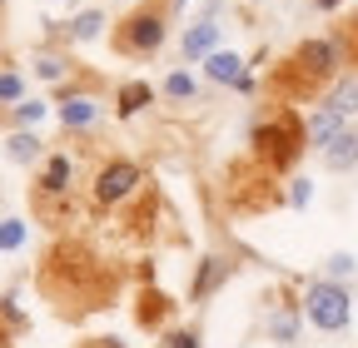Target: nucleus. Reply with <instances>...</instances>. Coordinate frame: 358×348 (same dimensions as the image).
I'll return each mask as SVG.
<instances>
[{
  "mask_svg": "<svg viewBox=\"0 0 358 348\" xmlns=\"http://www.w3.org/2000/svg\"><path fill=\"white\" fill-rule=\"evenodd\" d=\"M15 115H20V119H40V115H45V105H35V100H25V105H15Z\"/></svg>",
  "mask_w": 358,
  "mask_h": 348,
  "instance_id": "25",
  "label": "nucleus"
},
{
  "mask_svg": "<svg viewBox=\"0 0 358 348\" xmlns=\"http://www.w3.org/2000/svg\"><path fill=\"white\" fill-rule=\"evenodd\" d=\"M80 348H124V343H120V338H85Z\"/></svg>",
  "mask_w": 358,
  "mask_h": 348,
  "instance_id": "26",
  "label": "nucleus"
},
{
  "mask_svg": "<svg viewBox=\"0 0 358 348\" xmlns=\"http://www.w3.org/2000/svg\"><path fill=\"white\" fill-rule=\"evenodd\" d=\"M90 119H95V105L90 100H65L60 105V124H90Z\"/></svg>",
  "mask_w": 358,
  "mask_h": 348,
  "instance_id": "16",
  "label": "nucleus"
},
{
  "mask_svg": "<svg viewBox=\"0 0 358 348\" xmlns=\"http://www.w3.org/2000/svg\"><path fill=\"white\" fill-rule=\"evenodd\" d=\"M159 40H164V10L150 6V10L124 15V25L115 30V50L120 55H150V50H159Z\"/></svg>",
  "mask_w": 358,
  "mask_h": 348,
  "instance_id": "5",
  "label": "nucleus"
},
{
  "mask_svg": "<svg viewBox=\"0 0 358 348\" xmlns=\"http://www.w3.org/2000/svg\"><path fill=\"white\" fill-rule=\"evenodd\" d=\"M20 244H25V224L6 219V224H0V249H20Z\"/></svg>",
  "mask_w": 358,
  "mask_h": 348,
  "instance_id": "19",
  "label": "nucleus"
},
{
  "mask_svg": "<svg viewBox=\"0 0 358 348\" xmlns=\"http://www.w3.org/2000/svg\"><path fill=\"white\" fill-rule=\"evenodd\" d=\"M289 199H294V204H299V209H303V204H308V199H313V184H308V180H299V184H294V189H289Z\"/></svg>",
  "mask_w": 358,
  "mask_h": 348,
  "instance_id": "24",
  "label": "nucleus"
},
{
  "mask_svg": "<svg viewBox=\"0 0 358 348\" xmlns=\"http://www.w3.org/2000/svg\"><path fill=\"white\" fill-rule=\"evenodd\" d=\"M319 6H329V10H334V6H338V0H319Z\"/></svg>",
  "mask_w": 358,
  "mask_h": 348,
  "instance_id": "29",
  "label": "nucleus"
},
{
  "mask_svg": "<svg viewBox=\"0 0 358 348\" xmlns=\"http://www.w3.org/2000/svg\"><path fill=\"white\" fill-rule=\"evenodd\" d=\"M329 110L334 115H358V85H334V95H329Z\"/></svg>",
  "mask_w": 358,
  "mask_h": 348,
  "instance_id": "13",
  "label": "nucleus"
},
{
  "mask_svg": "<svg viewBox=\"0 0 358 348\" xmlns=\"http://www.w3.org/2000/svg\"><path fill=\"white\" fill-rule=\"evenodd\" d=\"M164 90H169L174 100H189V95H194V80H189V75H179V70H174V75L164 80Z\"/></svg>",
  "mask_w": 358,
  "mask_h": 348,
  "instance_id": "20",
  "label": "nucleus"
},
{
  "mask_svg": "<svg viewBox=\"0 0 358 348\" xmlns=\"http://www.w3.org/2000/svg\"><path fill=\"white\" fill-rule=\"evenodd\" d=\"M0 100H20V80L15 75H0Z\"/></svg>",
  "mask_w": 358,
  "mask_h": 348,
  "instance_id": "23",
  "label": "nucleus"
},
{
  "mask_svg": "<svg viewBox=\"0 0 358 348\" xmlns=\"http://www.w3.org/2000/svg\"><path fill=\"white\" fill-rule=\"evenodd\" d=\"M334 135H338V115H334V110H324V115H313V119H308V140L329 145Z\"/></svg>",
  "mask_w": 358,
  "mask_h": 348,
  "instance_id": "15",
  "label": "nucleus"
},
{
  "mask_svg": "<svg viewBox=\"0 0 358 348\" xmlns=\"http://www.w3.org/2000/svg\"><path fill=\"white\" fill-rule=\"evenodd\" d=\"M40 293L60 319H85L110 309V298L120 293V269L80 244V239H60L50 254L40 259Z\"/></svg>",
  "mask_w": 358,
  "mask_h": 348,
  "instance_id": "1",
  "label": "nucleus"
},
{
  "mask_svg": "<svg viewBox=\"0 0 358 348\" xmlns=\"http://www.w3.org/2000/svg\"><path fill=\"white\" fill-rule=\"evenodd\" d=\"M329 80H334V45H329V40H303L284 65H274V75H268V95H279V100H313Z\"/></svg>",
  "mask_w": 358,
  "mask_h": 348,
  "instance_id": "2",
  "label": "nucleus"
},
{
  "mask_svg": "<svg viewBox=\"0 0 358 348\" xmlns=\"http://www.w3.org/2000/svg\"><path fill=\"white\" fill-rule=\"evenodd\" d=\"M169 309H174V303H169L159 289H140V298H134V319H140L145 328H159V324L169 319Z\"/></svg>",
  "mask_w": 358,
  "mask_h": 348,
  "instance_id": "8",
  "label": "nucleus"
},
{
  "mask_svg": "<svg viewBox=\"0 0 358 348\" xmlns=\"http://www.w3.org/2000/svg\"><path fill=\"white\" fill-rule=\"evenodd\" d=\"M145 180H140V169H134L129 159H115V164H105L100 169V180H95V199L100 204H120L129 189H140Z\"/></svg>",
  "mask_w": 358,
  "mask_h": 348,
  "instance_id": "7",
  "label": "nucleus"
},
{
  "mask_svg": "<svg viewBox=\"0 0 358 348\" xmlns=\"http://www.w3.org/2000/svg\"><path fill=\"white\" fill-rule=\"evenodd\" d=\"M100 25H105V20H100L95 10H85V15L75 20V35H80V40H95V35H100Z\"/></svg>",
  "mask_w": 358,
  "mask_h": 348,
  "instance_id": "21",
  "label": "nucleus"
},
{
  "mask_svg": "<svg viewBox=\"0 0 358 348\" xmlns=\"http://www.w3.org/2000/svg\"><path fill=\"white\" fill-rule=\"evenodd\" d=\"M229 204L244 209V214H264L279 204V189H274V169L259 164V159H239L229 164Z\"/></svg>",
  "mask_w": 358,
  "mask_h": 348,
  "instance_id": "4",
  "label": "nucleus"
},
{
  "mask_svg": "<svg viewBox=\"0 0 358 348\" xmlns=\"http://www.w3.org/2000/svg\"><path fill=\"white\" fill-rule=\"evenodd\" d=\"M324 154H329L334 169H348V164L358 159V135H334V140L324 145Z\"/></svg>",
  "mask_w": 358,
  "mask_h": 348,
  "instance_id": "11",
  "label": "nucleus"
},
{
  "mask_svg": "<svg viewBox=\"0 0 358 348\" xmlns=\"http://www.w3.org/2000/svg\"><path fill=\"white\" fill-rule=\"evenodd\" d=\"M338 45H343V55L358 65V15H348V20H343V30H338Z\"/></svg>",
  "mask_w": 358,
  "mask_h": 348,
  "instance_id": "17",
  "label": "nucleus"
},
{
  "mask_svg": "<svg viewBox=\"0 0 358 348\" xmlns=\"http://www.w3.org/2000/svg\"><path fill=\"white\" fill-rule=\"evenodd\" d=\"M35 154H40V140H35V135H15V140H10V159L25 164V159H35Z\"/></svg>",
  "mask_w": 358,
  "mask_h": 348,
  "instance_id": "18",
  "label": "nucleus"
},
{
  "mask_svg": "<svg viewBox=\"0 0 358 348\" xmlns=\"http://www.w3.org/2000/svg\"><path fill=\"white\" fill-rule=\"evenodd\" d=\"M209 75H214V80H229V85H239V90H249L244 60H239V55H229V50H214V55H209Z\"/></svg>",
  "mask_w": 358,
  "mask_h": 348,
  "instance_id": "9",
  "label": "nucleus"
},
{
  "mask_svg": "<svg viewBox=\"0 0 358 348\" xmlns=\"http://www.w3.org/2000/svg\"><path fill=\"white\" fill-rule=\"evenodd\" d=\"M65 189H70V159H65V154H55L50 164H45L35 194H65Z\"/></svg>",
  "mask_w": 358,
  "mask_h": 348,
  "instance_id": "10",
  "label": "nucleus"
},
{
  "mask_svg": "<svg viewBox=\"0 0 358 348\" xmlns=\"http://www.w3.org/2000/svg\"><path fill=\"white\" fill-rule=\"evenodd\" d=\"M303 309H308V319L319 328H343L348 324V293L338 284H313L308 298H303Z\"/></svg>",
  "mask_w": 358,
  "mask_h": 348,
  "instance_id": "6",
  "label": "nucleus"
},
{
  "mask_svg": "<svg viewBox=\"0 0 358 348\" xmlns=\"http://www.w3.org/2000/svg\"><path fill=\"white\" fill-rule=\"evenodd\" d=\"M214 40H219V25H194V30L185 35V55H209Z\"/></svg>",
  "mask_w": 358,
  "mask_h": 348,
  "instance_id": "12",
  "label": "nucleus"
},
{
  "mask_svg": "<svg viewBox=\"0 0 358 348\" xmlns=\"http://www.w3.org/2000/svg\"><path fill=\"white\" fill-rule=\"evenodd\" d=\"M164 348H194V333H174V338H169Z\"/></svg>",
  "mask_w": 358,
  "mask_h": 348,
  "instance_id": "28",
  "label": "nucleus"
},
{
  "mask_svg": "<svg viewBox=\"0 0 358 348\" xmlns=\"http://www.w3.org/2000/svg\"><path fill=\"white\" fill-rule=\"evenodd\" d=\"M140 105H150V85L145 80H129L124 90H120V115H134Z\"/></svg>",
  "mask_w": 358,
  "mask_h": 348,
  "instance_id": "14",
  "label": "nucleus"
},
{
  "mask_svg": "<svg viewBox=\"0 0 358 348\" xmlns=\"http://www.w3.org/2000/svg\"><path fill=\"white\" fill-rule=\"evenodd\" d=\"M40 75L45 80H60V60H40Z\"/></svg>",
  "mask_w": 358,
  "mask_h": 348,
  "instance_id": "27",
  "label": "nucleus"
},
{
  "mask_svg": "<svg viewBox=\"0 0 358 348\" xmlns=\"http://www.w3.org/2000/svg\"><path fill=\"white\" fill-rule=\"evenodd\" d=\"M303 140H308V124L289 105H279L254 124V159L268 164V169H289L303 154Z\"/></svg>",
  "mask_w": 358,
  "mask_h": 348,
  "instance_id": "3",
  "label": "nucleus"
},
{
  "mask_svg": "<svg viewBox=\"0 0 358 348\" xmlns=\"http://www.w3.org/2000/svg\"><path fill=\"white\" fill-rule=\"evenodd\" d=\"M329 274H334V279H348V274H353V254H334V259H329Z\"/></svg>",
  "mask_w": 358,
  "mask_h": 348,
  "instance_id": "22",
  "label": "nucleus"
}]
</instances>
